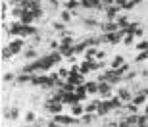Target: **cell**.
I'll list each match as a JSON object with an SVG mask.
<instances>
[{
    "label": "cell",
    "instance_id": "6da1fadb",
    "mask_svg": "<svg viewBox=\"0 0 148 127\" xmlns=\"http://www.w3.org/2000/svg\"><path fill=\"white\" fill-rule=\"evenodd\" d=\"M62 108H64V102L60 98H48L44 102V112H48V114H62Z\"/></svg>",
    "mask_w": 148,
    "mask_h": 127
},
{
    "label": "cell",
    "instance_id": "7a4b0ae2",
    "mask_svg": "<svg viewBox=\"0 0 148 127\" xmlns=\"http://www.w3.org/2000/svg\"><path fill=\"white\" fill-rule=\"evenodd\" d=\"M131 102H135L137 106H143L148 102V89H140V91H137V93L133 94V100Z\"/></svg>",
    "mask_w": 148,
    "mask_h": 127
},
{
    "label": "cell",
    "instance_id": "3957f363",
    "mask_svg": "<svg viewBox=\"0 0 148 127\" xmlns=\"http://www.w3.org/2000/svg\"><path fill=\"white\" fill-rule=\"evenodd\" d=\"M112 87L114 85L108 83V81H100L98 83V94L102 98H112Z\"/></svg>",
    "mask_w": 148,
    "mask_h": 127
},
{
    "label": "cell",
    "instance_id": "277c9868",
    "mask_svg": "<svg viewBox=\"0 0 148 127\" xmlns=\"http://www.w3.org/2000/svg\"><path fill=\"white\" fill-rule=\"evenodd\" d=\"M85 106L81 104V102H75V104H71V116H75V117H81L83 114H85Z\"/></svg>",
    "mask_w": 148,
    "mask_h": 127
},
{
    "label": "cell",
    "instance_id": "5b68a950",
    "mask_svg": "<svg viewBox=\"0 0 148 127\" xmlns=\"http://www.w3.org/2000/svg\"><path fill=\"white\" fill-rule=\"evenodd\" d=\"M117 96H119L125 104L133 100V94H131V91H129V89H119V91H117Z\"/></svg>",
    "mask_w": 148,
    "mask_h": 127
},
{
    "label": "cell",
    "instance_id": "8992f818",
    "mask_svg": "<svg viewBox=\"0 0 148 127\" xmlns=\"http://www.w3.org/2000/svg\"><path fill=\"white\" fill-rule=\"evenodd\" d=\"M75 94H77V100L81 102V100H85L88 96V91L85 85H79V87H75Z\"/></svg>",
    "mask_w": 148,
    "mask_h": 127
},
{
    "label": "cell",
    "instance_id": "52a82bcc",
    "mask_svg": "<svg viewBox=\"0 0 148 127\" xmlns=\"http://www.w3.org/2000/svg\"><path fill=\"white\" fill-rule=\"evenodd\" d=\"M33 19H37V17H35V14H33L31 10H25V12H23L21 21L25 23V25H31V23H33Z\"/></svg>",
    "mask_w": 148,
    "mask_h": 127
},
{
    "label": "cell",
    "instance_id": "ba28073f",
    "mask_svg": "<svg viewBox=\"0 0 148 127\" xmlns=\"http://www.w3.org/2000/svg\"><path fill=\"white\" fill-rule=\"evenodd\" d=\"M8 46H10V50H12V52H14V54H17V52H21L23 41H21V39H16V41H12V43L8 44Z\"/></svg>",
    "mask_w": 148,
    "mask_h": 127
},
{
    "label": "cell",
    "instance_id": "9c48e42d",
    "mask_svg": "<svg viewBox=\"0 0 148 127\" xmlns=\"http://www.w3.org/2000/svg\"><path fill=\"white\" fill-rule=\"evenodd\" d=\"M102 31H104V33H114V31H119V25L114 23V21H108V23L102 25Z\"/></svg>",
    "mask_w": 148,
    "mask_h": 127
},
{
    "label": "cell",
    "instance_id": "30bf717a",
    "mask_svg": "<svg viewBox=\"0 0 148 127\" xmlns=\"http://www.w3.org/2000/svg\"><path fill=\"white\" fill-rule=\"evenodd\" d=\"M33 35H37V29H35L33 25H25V23H23L21 37H33Z\"/></svg>",
    "mask_w": 148,
    "mask_h": 127
},
{
    "label": "cell",
    "instance_id": "8fae6325",
    "mask_svg": "<svg viewBox=\"0 0 148 127\" xmlns=\"http://www.w3.org/2000/svg\"><path fill=\"white\" fill-rule=\"evenodd\" d=\"M21 29H23V21H17V23H12V27L8 33L14 37V35H21Z\"/></svg>",
    "mask_w": 148,
    "mask_h": 127
},
{
    "label": "cell",
    "instance_id": "7c38bea8",
    "mask_svg": "<svg viewBox=\"0 0 148 127\" xmlns=\"http://www.w3.org/2000/svg\"><path fill=\"white\" fill-rule=\"evenodd\" d=\"M117 10H119L117 6H110V8L106 10V19H108V21H114V19H115V14H117Z\"/></svg>",
    "mask_w": 148,
    "mask_h": 127
},
{
    "label": "cell",
    "instance_id": "4fadbf2b",
    "mask_svg": "<svg viewBox=\"0 0 148 127\" xmlns=\"http://www.w3.org/2000/svg\"><path fill=\"white\" fill-rule=\"evenodd\" d=\"M85 87H87V91H88V96H90V94H96V93H98V81L85 83Z\"/></svg>",
    "mask_w": 148,
    "mask_h": 127
},
{
    "label": "cell",
    "instance_id": "5bb4252c",
    "mask_svg": "<svg viewBox=\"0 0 148 127\" xmlns=\"http://www.w3.org/2000/svg\"><path fill=\"white\" fill-rule=\"evenodd\" d=\"M96 117H98V114H88V112H85L81 116V123H92Z\"/></svg>",
    "mask_w": 148,
    "mask_h": 127
},
{
    "label": "cell",
    "instance_id": "9a60e30c",
    "mask_svg": "<svg viewBox=\"0 0 148 127\" xmlns=\"http://www.w3.org/2000/svg\"><path fill=\"white\" fill-rule=\"evenodd\" d=\"M17 116H19V110H17V108H12L10 112H4V117H6V119H10V117H12V119H16Z\"/></svg>",
    "mask_w": 148,
    "mask_h": 127
},
{
    "label": "cell",
    "instance_id": "2e32d148",
    "mask_svg": "<svg viewBox=\"0 0 148 127\" xmlns=\"http://www.w3.org/2000/svg\"><path fill=\"white\" fill-rule=\"evenodd\" d=\"M121 66H125V64H123V56H115L114 62H112V67L117 69V67H121Z\"/></svg>",
    "mask_w": 148,
    "mask_h": 127
},
{
    "label": "cell",
    "instance_id": "e0dca14e",
    "mask_svg": "<svg viewBox=\"0 0 148 127\" xmlns=\"http://www.w3.org/2000/svg\"><path fill=\"white\" fill-rule=\"evenodd\" d=\"M12 56H14V52L10 50V46H4L2 48V60H10Z\"/></svg>",
    "mask_w": 148,
    "mask_h": 127
},
{
    "label": "cell",
    "instance_id": "ac0fdd59",
    "mask_svg": "<svg viewBox=\"0 0 148 127\" xmlns=\"http://www.w3.org/2000/svg\"><path fill=\"white\" fill-rule=\"evenodd\" d=\"M60 19H62L64 23H67L69 19H71V12H69V10H64V12L60 14Z\"/></svg>",
    "mask_w": 148,
    "mask_h": 127
},
{
    "label": "cell",
    "instance_id": "d6986e66",
    "mask_svg": "<svg viewBox=\"0 0 148 127\" xmlns=\"http://www.w3.org/2000/svg\"><path fill=\"white\" fill-rule=\"evenodd\" d=\"M25 122H27L29 125H31V123H35V122H37V116H35L33 112H27V114H25Z\"/></svg>",
    "mask_w": 148,
    "mask_h": 127
},
{
    "label": "cell",
    "instance_id": "ffe728a7",
    "mask_svg": "<svg viewBox=\"0 0 148 127\" xmlns=\"http://www.w3.org/2000/svg\"><path fill=\"white\" fill-rule=\"evenodd\" d=\"M133 41H135V35H133V33H127V35H125V39H123V43H125L127 46H131Z\"/></svg>",
    "mask_w": 148,
    "mask_h": 127
},
{
    "label": "cell",
    "instance_id": "44dd1931",
    "mask_svg": "<svg viewBox=\"0 0 148 127\" xmlns=\"http://www.w3.org/2000/svg\"><path fill=\"white\" fill-rule=\"evenodd\" d=\"M37 50H25V58H27V60H35V58H37Z\"/></svg>",
    "mask_w": 148,
    "mask_h": 127
},
{
    "label": "cell",
    "instance_id": "7402d4cb",
    "mask_svg": "<svg viewBox=\"0 0 148 127\" xmlns=\"http://www.w3.org/2000/svg\"><path fill=\"white\" fill-rule=\"evenodd\" d=\"M137 50H148V41H140L137 44Z\"/></svg>",
    "mask_w": 148,
    "mask_h": 127
},
{
    "label": "cell",
    "instance_id": "603a6c76",
    "mask_svg": "<svg viewBox=\"0 0 148 127\" xmlns=\"http://www.w3.org/2000/svg\"><path fill=\"white\" fill-rule=\"evenodd\" d=\"M146 58H148V50H146V52H140V54L137 56V62H144Z\"/></svg>",
    "mask_w": 148,
    "mask_h": 127
},
{
    "label": "cell",
    "instance_id": "cb8c5ba5",
    "mask_svg": "<svg viewBox=\"0 0 148 127\" xmlns=\"http://www.w3.org/2000/svg\"><path fill=\"white\" fill-rule=\"evenodd\" d=\"M77 6H79L77 0H67V8H69V10H71V8H77Z\"/></svg>",
    "mask_w": 148,
    "mask_h": 127
},
{
    "label": "cell",
    "instance_id": "d4e9b609",
    "mask_svg": "<svg viewBox=\"0 0 148 127\" xmlns=\"http://www.w3.org/2000/svg\"><path fill=\"white\" fill-rule=\"evenodd\" d=\"M135 75H137L135 71H127V75H125L123 79H125V81H131V79H135Z\"/></svg>",
    "mask_w": 148,
    "mask_h": 127
},
{
    "label": "cell",
    "instance_id": "484cf974",
    "mask_svg": "<svg viewBox=\"0 0 148 127\" xmlns=\"http://www.w3.org/2000/svg\"><path fill=\"white\" fill-rule=\"evenodd\" d=\"M46 127H62V125H60L58 122H56V119H52V122H48V123H46Z\"/></svg>",
    "mask_w": 148,
    "mask_h": 127
},
{
    "label": "cell",
    "instance_id": "4316f807",
    "mask_svg": "<svg viewBox=\"0 0 148 127\" xmlns=\"http://www.w3.org/2000/svg\"><path fill=\"white\" fill-rule=\"evenodd\" d=\"M104 127H119V122H108Z\"/></svg>",
    "mask_w": 148,
    "mask_h": 127
},
{
    "label": "cell",
    "instance_id": "83f0119b",
    "mask_svg": "<svg viewBox=\"0 0 148 127\" xmlns=\"http://www.w3.org/2000/svg\"><path fill=\"white\" fill-rule=\"evenodd\" d=\"M102 4L104 6H112V4H115V0H102Z\"/></svg>",
    "mask_w": 148,
    "mask_h": 127
},
{
    "label": "cell",
    "instance_id": "f1b7e54d",
    "mask_svg": "<svg viewBox=\"0 0 148 127\" xmlns=\"http://www.w3.org/2000/svg\"><path fill=\"white\" fill-rule=\"evenodd\" d=\"M62 44H73V41L69 39V37H67V39H64V41H62Z\"/></svg>",
    "mask_w": 148,
    "mask_h": 127
},
{
    "label": "cell",
    "instance_id": "f546056e",
    "mask_svg": "<svg viewBox=\"0 0 148 127\" xmlns=\"http://www.w3.org/2000/svg\"><path fill=\"white\" fill-rule=\"evenodd\" d=\"M144 114H148V102H146V108H144Z\"/></svg>",
    "mask_w": 148,
    "mask_h": 127
}]
</instances>
